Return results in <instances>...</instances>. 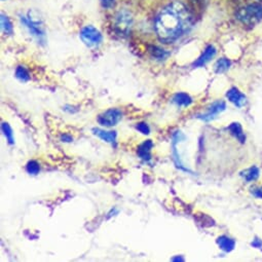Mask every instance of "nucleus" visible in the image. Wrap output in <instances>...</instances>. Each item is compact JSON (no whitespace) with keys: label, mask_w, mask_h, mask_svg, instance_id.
Wrapping results in <instances>:
<instances>
[{"label":"nucleus","mask_w":262,"mask_h":262,"mask_svg":"<svg viewBox=\"0 0 262 262\" xmlns=\"http://www.w3.org/2000/svg\"><path fill=\"white\" fill-rule=\"evenodd\" d=\"M192 17L181 2H173L165 7L156 19V32L161 41L172 43L189 31Z\"/></svg>","instance_id":"f257e3e1"},{"label":"nucleus","mask_w":262,"mask_h":262,"mask_svg":"<svg viewBox=\"0 0 262 262\" xmlns=\"http://www.w3.org/2000/svg\"><path fill=\"white\" fill-rule=\"evenodd\" d=\"M235 17L244 25L254 26L262 21V6L254 4L243 7L235 13Z\"/></svg>","instance_id":"f03ea898"},{"label":"nucleus","mask_w":262,"mask_h":262,"mask_svg":"<svg viewBox=\"0 0 262 262\" xmlns=\"http://www.w3.org/2000/svg\"><path fill=\"white\" fill-rule=\"evenodd\" d=\"M31 13L29 16H20L21 24L27 29L30 35H32L39 43H46V32L41 26V22L39 19H35Z\"/></svg>","instance_id":"7ed1b4c3"},{"label":"nucleus","mask_w":262,"mask_h":262,"mask_svg":"<svg viewBox=\"0 0 262 262\" xmlns=\"http://www.w3.org/2000/svg\"><path fill=\"white\" fill-rule=\"evenodd\" d=\"M133 26V16L127 10H120L114 20V28L117 34L125 36Z\"/></svg>","instance_id":"20e7f679"},{"label":"nucleus","mask_w":262,"mask_h":262,"mask_svg":"<svg viewBox=\"0 0 262 262\" xmlns=\"http://www.w3.org/2000/svg\"><path fill=\"white\" fill-rule=\"evenodd\" d=\"M80 38L82 42L89 48H97L103 41L102 33L92 25L84 26L80 30Z\"/></svg>","instance_id":"39448f33"},{"label":"nucleus","mask_w":262,"mask_h":262,"mask_svg":"<svg viewBox=\"0 0 262 262\" xmlns=\"http://www.w3.org/2000/svg\"><path fill=\"white\" fill-rule=\"evenodd\" d=\"M122 112L118 108H110L99 114L97 120L98 123L105 127H111L116 125L122 119Z\"/></svg>","instance_id":"423d86ee"},{"label":"nucleus","mask_w":262,"mask_h":262,"mask_svg":"<svg viewBox=\"0 0 262 262\" xmlns=\"http://www.w3.org/2000/svg\"><path fill=\"white\" fill-rule=\"evenodd\" d=\"M225 108H226V105L223 101H216L212 105H210V107L208 108V111L205 114L199 115L198 117L205 121H210V120L214 119L219 113L224 111Z\"/></svg>","instance_id":"0eeeda50"},{"label":"nucleus","mask_w":262,"mask_h":262,"mask_svg":"<svg viewBox=\"0 0 262 262\" xmlns=\"http://www.w3.org/2000/svg\"><path fill=\"white\" fill-rule=\"evenodd\" d=\"M155 144L152 140H145L142 142L137 149V155L140 160H142L145 163H149L151 161V150L154 148Z\"/></svg>","instance_id":"6e6552de"},{"label":"nucleus","mask_w":262,"mask_h":262,"mask_svg":"<svg viewBox=\"0 0 262 262\" xmlns=\"http://www.w3.org/2000/svg\"><path fill=\"white\" fill-rule=\"evenodd\" d=\"M93 133L99 137L101 140H103L104 142L110 143L112 145H114V147H116V138H117V134L114 130H106L103 128H99V127H95L93 128Z\"/></svg>","instance_id":"1a4fd4ad"},{"label":"nucleus","mask_w":262,"mask_h":262,"mask_svg":"<svg viewBox=\"0 0 262 262\" xmlns=\"http://www.w3.org/2000/svg\"><path fill=\"white\" fill-rule=\"evenodd\" d=\"M215 56H216V49L214 46L210 45L205 49L202 56L194 62L193 66L194 67H203L207 63H209Z\"/></svg>","instance_id":"9d476101"},{"label":"nucleus","mask_w":262,"mask_h":262,"mask_svg":"<svg viewBox=\"0 0 262 262\" xmlns=\"http://www.w3.org/2000/svg\"><path fill=\"white\" fill-rule=\"evenodd\" d=\"M226 97H227V99H228L232 104H234V105L237 106V107H242V106H244L245 103H246V97H245V95H244L242 92H239L236 88L230 89V90L227 92Z\"/></svg>","instance_id":"9b49d317"},{"label":"nucleus","mask_w":262,"mask_h":262,"mask_svg":"<svg viewBox=\"0 0 262 262\" xmlns=\"http://www.w3.org/2000/svg\"><path fill=\"white\" fill-rule=\"evenodd\" d=\"M148 52L155 60L160 61V62L166 61L171 56L170 52H168L167 50H164L158 46H149Z\"/></svg>","instance_id":"f8f14e48"},{"label":"nucleus","mask_w":262,"mask_h":262,"mask_svg":"<svg viewBox=\"0 0 262 262\" xmlns=\"http://www.w3.org/2000/svg\"><path fill=\"white\" fill-rule=\"evenodd\" d=\"M172 102L179 107H188L192 103V99L186 93H177L173 96Z\"/></svg>","instance_id":"ddd939ff"},{"label":"nucleus","mask_w":262,"mask_h":262,"mask_svg":"<svg viewBox=\"0 0 262 262\" xmlns=\"http://www.w3.org/2000/svg\"><path fill=\"white\" fill-rule=\"evenodd\" d=\"M217 244L219 246V248L225 252H230L233 250L234 246H235V242L234 239L226 236V235H221L218 237L217 239Z\"/></svg>","instance_id":"4468645a"},{"label":"nucleus","mask_w":262,"mask_h":262,"mask_svg":"<svg viewBox=\"0 0 262 262\" xmlns=\"http://www.w3.org/2000/svg\"><path fill=\"white\" fill-rule=\"evenodd\" d=\"M228 129L229 132L241 142V143H244L245 140H246V136L243 132V128L241 126V124L238 122H233L231 123L229 126H228Z\"/></svg>","instance_id":"2eb2a0df"},{"label":"nucleus","mask_w":262,"mask_h":262,"mask_svg":"<svg viewBox=\"0 0 262 262\" xmlns=\"http://www.w3.org/2000/svg\"><path fill=\"white\" fill-rule=\"evenodd\" d=\"M15 76L21 82H28L31 79V76H30V73H29L28 69L25 66H22V65H20L16 68Z\"/></svg>","instance_id":"dca6fc26"},{"label":"nucleus","mask_w":262,"mask_h":262,"mask_svg":"<svg viewBox=\"0 0 262 262\" xmlns=\"http://www.w3.org/2000/svg\"><path fill=\"white\" fill-rule=\"evenodd\" d=\"M2 130H3L4 135H5L6 138H7L8 143H9L10 145L15 144V136H14L13 128L11 127V125H10L8 122L4 121V122L2 123Z\"/></svg>","instance_id":"f3484780"},{"label":"nucleus","mask_w":262,"mask_h":262,"mask_svg":"<svg viewBox=\"0 0 262 262\" xmlns=\"http://www.w3.org/2000/svg\"><path fill=\"white\" fill-rule=\"evenodd\" d=\"M0 20H2V29H3L4 33L6 35H13L14 34V26H13V23L11 22V20L9 19V17L2 14V18H0Z\"/></svg>","instance_id":"a211bd4d"},{"label":"nucleus","mask_w":262,"mask_h":262,"mask_svg":"<svg viewBox=\"0 0 262 262\" xmlns=\"http://www.w3.org/2000/svg\"><path fill=\"white\" fill-rule=\"evenodd\" d=\"M230 65H231V62L228 59L221 58L215 64V72L218 73V74L223 73V72H225L229 69Z\"/></svg>","instance_id":"6ab92c4d"},{"label":"nucleus","mask_w":262,"mask_h":262,"mask_svg":"<svg viewBox=\"0 0 262 262\" xmlns=\"http://www.w3.org/2000/svg\"><path fill=\"white\" fill-rule=\"evenodd\" d=\"M242 176L245 178V180L247 182H251L254 181L258 178L259 176V170L256 167H251L249 169H247L245 172L242 173Z\"/></svg>","instance_id":"aec40b11"},{"label":"nucleus","mask_w":262,"mask_h":262,"mask_svg":"<svg viewBox=\"0 0 262 262\" xmlns=\"http://www.w3.org/2000/svg\"><path fill=\"white\" fill-rule=\"evenodd\" d=\"M26 171L30 175H37L40 172V165L37 161H29L26 165Z\"/></svg>","instance_id":"412c9836"},{"label":"nucleus","mask_w":262,"mask_h":262,"mask_svg":"<svg viewBox=\"0 0 262 262\" xmlns=\"http://www.w3.org/2000/svg\"><path fill=\"white\" fill-rule=\"evenodd\" d=\"M136 129L143 135H149L150 134V126L148 125L147 122H144V121L138 122L136 124Z\"/></svg>","instance_id":"4be33fe9"},{"label":"nucleus","mask_w":262,"mask_h":262,"mask_svg":"<svg viewBox=\"0 0 262 262\" xmlns=\"http://www.w3.org/2000/svg\"><path fill=\"white\" fill-rule=\"evenodd\" d=\"M102 7L106 10H110L115 6V0H101Z\"/></svg>","instance_id":"5701e85b"},{"label":"nucleus","mask_w":262,"mask_h":262,"mask_svg":"<svg viewBox=\"0 0 262 262\" xmlns=\"http://www.w3.org/2000/svg\"><path fill=\"white\" fill-rule=\"evenodd\" d=\"M60 140L64 143H71L73 141V137L68 133H62L60 136Z\"/></svg>","instance_id":"b1692460"},{"label":"nucleus","mask_w":262,"mask_h":262,"mask_svg":"<svg viewBox=\"0 0 262 262\" xmlns=\"http://www.w3.org/2000/svg\"><path fill=\"white\" fill-rule=\"evenodd\" d=\"M252 193H253L256 198L262 199V187H257V188L252 189Z\"/></svg>","instance_id":"393cba45"},{"label":"nucleus","mask_w":262,"mask_h":262,"mask_svg":"<svg viewBox=\"0 0 262 262\" xmlns=\"http://www.w3.org/2000/svg\"><path fill=\"white\" fill-rule=\"evenodd\" d=\"M117 213H118V211H117L115 208H114V209H112V210H111V212L108 214V218H110L111 216H114V214H117Z\"/></svg>","instance_id":"a878e982"},{"label":"nucleus","mask_w":262,"mask_h":262,"mask_svg":"<svg viewBox=\"0 0 262 262\" xmlns=\"http://www.w3.org/2000/svg\"><path fill=\"white\" fill-rule=\"evenodd\" d=\"M172 261H184V259L181 257H176V258H172Z\"/></svg>","instance_id":"bb28decb"},{"label":"nucleus","mask_w":262,"mask_h":262,"mask_svg":"<svg viewBox=\"0 0 262 262\" xmlns=\"http://www.w3.org/2000/svg\"><path fill=\"white\" fill-rule=\"evenodd\" d=\"M259 2H262V0H259Z\"/></svg>","instance_id":"cd10ccee"}]
</instances>
